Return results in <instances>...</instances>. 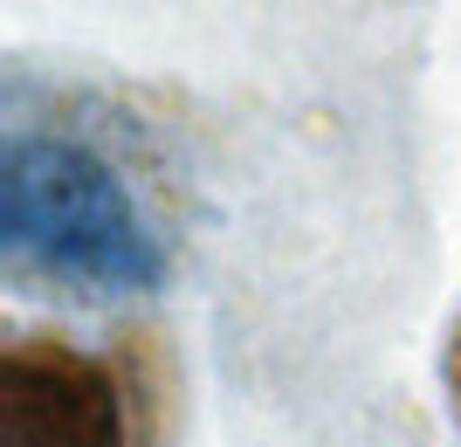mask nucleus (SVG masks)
Masks as SVG:
<instances>
[{
    "instance_id": "2",
    "label": "nucleus",
    "mask_w": 461,
    "mask_h": 447,
    "mask_svg": "<svg viewBox=\"0 0 461 447\" xmlns=\"http://www.w3.org/2000/svg\"><path fill=\"white\" fill-rule=\"evenodd\" d=\"M0 447H124L111 365L56 337H14L0 351Z\"/></svg>"
},
{
    "instance_id": "3",
    "label": "nucleus",
    "mask_w": 461,
    "mask_h": 447,
    "mask_svg": "<svg viewBox=\"0 0 461 447\" xmlns=\"http://www.w3.org/2000/svg\"><path fill=\"white\" fill-rule=\"evenodd\" d=\"M455 386H461V344H455Z\"/></svg>"
},
{
    "instance_id": "1",
    "label": "nucleus",
    "mask_w": 461,
    "mask_h": 447,
    "mask_svg": "<svg viewBox=\"0 0 461 447\" xmlns=\"http://www.w3.org/2000/svg\"><path fill=\"white\" fill-rule=\"evenodd\" d=\"M0 248L14 275H41L77 296H131L166 275L152 220L131 179L77 131L7 124L0 158Z\"/></svg>"
}]
</instances>
